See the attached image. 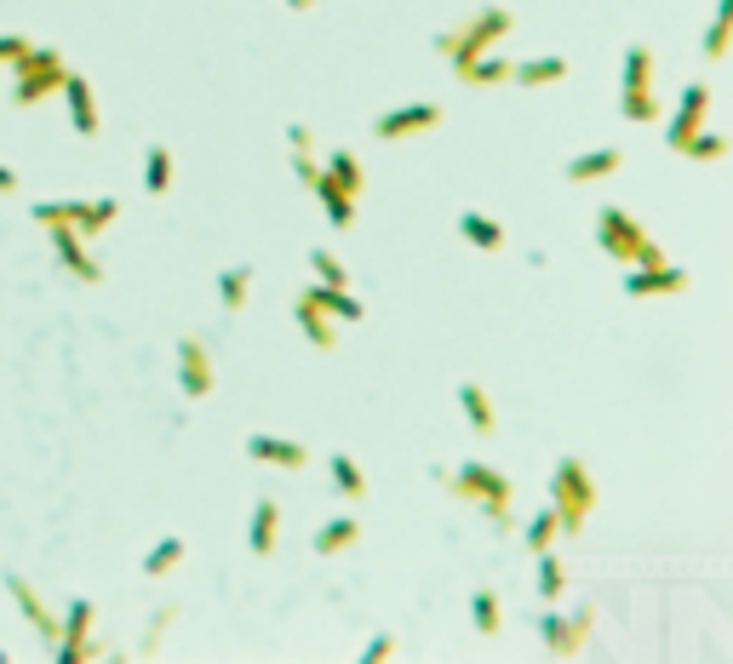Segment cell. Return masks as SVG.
Listing matches in <instances>:
<instances>
[{
    "label": "cell",
    "instance_id": "obj_1",
    "mask_svg": "<svg viewBox=\"0 0 733 664\" xmlns=\"http://www.w3.org/2000/svg\"><path fill=\"white\" fill-rule=\"evenodd\" d=\"M550 510L561 521V533H585V521L596 510V476L585 470V458H556L550 470Z\"/></svg>",
    "mask_w": 733,
    "mask_h": 664
},
{
    "label": "cell",
    "instance_id": "obj_2",
    "mask_svg": "<svg viewBox=\"0 0 733 664\" xmlns=\"http://www.w3.org/2000/svg\"><path fill=\"white\" fill-rule=\"evenodd\" d=\"M436 481L458 498H471V505H482L493 527H510V481L498 476L493 464L471 458V464H458V470H436Z\"/></svg>",
    "mask_w": 733,
    "mask_h": 664
},
{
    "label": "cell",
    "instance_id": "obj_3",
    "mask_svg": "<svg viewBox=\"0 0 733 664\" xmlns=\"http://www.w3.org/2000/svg\"><path fill=\"white\" fill-rule=\"evenodd\" d=\"M510 29H516V18H510V7H482L471 23H458V29H442V35H436V52L453 63V70H458V63H471V58H482V52H493L498 41H505L510 35Z\"/></svg>",
    "mask_w": 733,
    "mask_h": 664
},
{
    "label": "cell",
    "instance_id": "obj_4",
    "mask_svg": "<svg viewBox=\"0 0 733 664\" xmlns=\"http://www.w3.org/2000/svg\"><path fill=\"white\" fill-rule=\"evenodd\" d=\"M596 247H602L608 258H619V263H630V270H637V263H659L664 258V247L624 207H602V212H596Z\"/></svg>",
    "mask_w": 733,
    "mask_h": 664
},
{
    "label": "cell",
    "instance_id": "obj_5",
    "mask_svg": "<svg viewBox=\"0 0 733 664\" xmlns=\"http://www.w3.org/2000/svg\"><path fill=\"white\" fill-rule=\"evenodd\" d=\"M63 75H70V63H63L58 46H29V52L12 63V104H18V110L41 104L47 92L63 86Z\"/></svg>",
    "mask_w": 733,
    "mask_h": 664
},
{
    "label": "cell",
    "instance_id": "obj_6",
    "mask_svg": "<svg viewBox=\"0 0 733 664\" xmlns=\"http://www.w3.org/2000/svg\"><path fill=\"white\" fill-rule=\"evenodd\" d=\"M619 110H624V121H637V126L659 115V97H653V52L642 41L624 46V92H619Z\"/></svg>",
    "mask_w": 733,
    "mask_h": 664
},
{
    "label": "cell",
    "instance_id": "obj_7",
    "mask_svg": "<svg viewBox=\"0 0 733 664\" xmlns=\"http://www.w3.org/2000/svg\"><path fill=\"white\" fill-rule=\"evenodd\" d=\"M121 218V201H41L35 207V224H70V229H81V236L92 241L97 229H110Z\"/></svg>",
    "mask_w": 733,
    "mask_h": 664
},
{
    "label": "cell",
    "instance_id": "obj_8",
    "mask_svg": "<svg viewBox=\"0 0 733 664\" xmlns=\"http://www.w3.org/2000/svg\"><path fill=\"white\" fill-rule=\"evenodd\" d=\"M596 630V608H579V613H545L539 619V642L561 658H574L585 647V636Z\"/></svg>",
    "mask_w": 733,
    "mask_h": 664
},
{
    "label": "cell",
    "instance_id": "obj_9",
    "mask_svg": "<svg viewBox=\"0 0 733 664\" xmlns=\"http://www.w3.org/2000/svg\"><path fill=\"white\" fill-rule=\"evenodd\" d=\"M52 229V247H58V263L70 270L75 281H86V287H97L104 281V263H97L92 252H86V236L81 229H70V224H47Z\"/></svg>",
    "mask_w": 733,
    "mask_h": 664
},
{
    "label": "cell",
    "instance_id": "obj_10",
    "mask_svg": "<svg viewBox=\"0 0 733 664\" xmlns=\"http://www.w3.org/2000/svg\"><path fill=\"white\" fill-rule=\"evenodd\" d=\"M0 584L12 590V602H18V613L29 619V630L41 636V647H52V642H58V613H52V608L41 602V595H35V584H29L23 573H0Z\"/></svg>",
    "mask_w": 733,
    "mask_h": 664
},
{
    "label": "cell",
    "instance_id": "obj_11",
    "mask_svg": "<svg viewBox=\"0 0 733 664\" xmlns=\"http://www.w3.org/2000/svg\"><path fill=\"white\" fill-rule=\"evenodd\" d=\"M213 350L202 339H184L178 344V390L189 395V402H202V395H213Z\"/></svg>",
    "mask_w": 733,
    "mask_h": 664
},
{
    "label": "cell",
    "instance_id": "obj_12",
    "mask_svg": "<svg viewBox=\"0 0 733 664\" xmlns=\"http://www.w3.org/2000/svg\"><path fill=\"white\" fill-rule=\"evenodd\" d=\"M705 110H711V86H705V81H693V86L682 92L677 115H671V132H664V144H671V155H682V144L693 138L699 126H705Z\"/></svg>",
    "mask_w": 733,
    "mask_h": 664
},
{
    "label": "cell",
    "instance_id": "obj_13",
    "mask_svg": "<svg viewBox=\"0 0 733 664\" xmlns=\"http://www.w3.org/2000/svg\"><path fill=\"white\" fill-rule=\"evenodd\" d=\"M688 287V270H677V263H637V270L624 276V292L630 298H664V292H682Z\"/></svg>",
    "mask_w": 733,
    "mask_h": 664
},
{
    "label": "cell",
    "instance_id": "obj_14",
    "mask_svg": "<svg viewBox=\"0 0 733 664\" xmlns=\"http://www.w3.org/2000/svg\"><path fill=\"white\" fill-rule=\"evenodd\" d=\"M430 126H442V104H402V110H390V115L373 121V132L384 144L407 138V132H430Z\"/></svg>",
    "mask_w": 733,
    "mask_h": 664
},
{
    "label": "cell",
    "instance_id": "obj_15",
    "mask_svg": "<svg viewBox=\"0 0 733 664\" xmlns=\"http://www.w3.org/2000/svg\"><path fill=\"white\" fill-rule=\"evenodd\" d=\"M247 458L281 464V470H304V464H310V447H304V442H287V436H247Z\"/></svg>",
    "mask_w": 733,
    "mask_h": 664
},
{
    "label": "cell",
    "instance_id": "obj_16",
    "mask_svg": "<svg viewBox=\"0 0 733 664\" xmlns=\"http://www.w3.org/2000/svg\"><path fill=\"white\" fill-rule=\"evenodd\" d=\"M58 92L70 97V121H75V132H81V138H97V126H104V121H97V97H92L86 75H75V70H70Z\"/></svg>",
    "mask_w": 733,
    "mask_h": 664
},
{
    "label": "cell",
    "instance_id": "obj_17",
    "mask_svg": "<svg viewBox=\"0 0 733 664\" xmlns=\"http://www.w3.org/2000/svg\"><path fill=\"white\" fill-rule=\"evenodd\" d=\"M298 298H310L316 310H327V315H339V321H361L366 315V304L361 298H350V287H327V281H310Z\"/></svg>",
    "mask_w": 733,
    "mask_h": 664
},
{
    "label": "cell",
    "instance_id": "obj_18",
    "mask_svg": "<svg viewBox=\"0 0 733 664\" xmlns=\"http://www.w3.org/2000/svg\"><path fill=\"white\" fill-rule=\"evenodd\" d=\"M310 189H316V201L327 207V224H332V229H350V224H355V195H350V189H339L327 173H316Z\"/></svg>",
    "mask_w": 733,
    "mask_h": 664
},
{
    "label": "cell",
    "instance_id": "obj_19",
    "mask_svg": "<svg viewBox=\"0 0 733 664\" xmlns=\"http://www.w3.org/2000/svg\"><path fill=\"white\" fill-rule=\"evenodd\" d=\"M292 321L304 326V339H310L321 355H327V350H339V332H332V315H327V310H316L310 298H292Z\"/></svg>",
    "mask_w": 733,
    "mask_h": 664
},
{
    "label": "cell",
    "instance_id": "obj_20",
    "mask_svg": "<svg viewBox=\"0 0 733 664\" xmlns=\"http://www.w3.org/2000/svg\"><path fill=\"white\" fill-rule=\"evenodd\" d=\"M276 539H281V510H276V498H258L252 505V556L264 561V556H276Z\"/></svg>",
    "mask_w": 733,
    "mask_h": 664
},
{
    "label": "cell",
    "instance_id": "obj_21",
    "mask_svg": "<svg viewBox=\"0 0 733 664\" xmlns=\"http://www.w3.org/2000/svg\"><path fill=\"white\" fill-rule=\"evenodd\" d=\"M453 75H458L464 86H505V81H510V58L482 52V58H471V63H458Z\"/></svg>",
    "mask_w": 733,
    "mask_h": 664
},
{
    "label": "cell",
    "instance_id": "obj_22",
    "mask_svg": "<svg viewBox=\"0 0 733 664\" xmlns=\"http://www.w3.org/2000/svg\"><path fill=\"white\" fill-rule=\"evenodd\" d=\"M619 166H624V155H619V149H590V155H579V160L561 166V178H568V184H590V178L619 173Z\"/></svg>",
    "mask_w": 733,
    "mask_h": 664
},
{
    "label": "cell",
    "instance_id": "obj_23",
    "mask_svg": "<svg viewBox=\"0 0 733 664\" xmlns=\"http://www.w3.org/2000/svg\"><path fill=\"white\" fill-rule=\"evenodd\" d=\"M561 75H568V58H527V63H510V81L516 86H556Z\"/></svg>",
    "mask_w": 733,
    "mask_h": 664
},
{
    "label": "cell",
    "instance_id": "obj_24",
    "mask_svg": "<svg viewBox=\"0 0 733 664\" xmlns=\"http://www.w3.org/2000/svg\"><path fill=\"white\" fill-rule=\"evenodd\" d=\"M458 236L471 241L476 252H505V224H493L482 212H458Z\"/></svg>",
    "mask_w": 733,
    "mask_h": 664
},
{
    "label": "cell",
    "instance_id": "obj_25",
    "mask_svg": "<svg viewBox=\"0 0 733 664\" xmlns=\"http://www.w3.org/2000/svg\"><path fill=\"white\" fill-rule=\"evenodd\" d=\"M321 173H327L332 184H339V189H350V195H361V189H366V166L355 160V149H332Z\"/></svg>",
    "mask_w": 733,
    "mask_h": 664
},
{
    "label": "cell",
    "instance_id": "obj_26",
    "mask_svg": "<svg viewBox=\"0 0 733 664\" xmlns=\"http://www.w3.org/2000/svg\"><path fill=\"white\" fill-rule=\"evenodd\" d=\"M458 407H464V418H471V429L476 436H493V402H487V390L482 384H458Z\"/></svg>",
    "mask_w": 733,
    "mask_h": 664
},
{
    "label": "cell",
    "instance_id": "obj_27",
    "mask_svg": "<svg viewBox=\"0 0 733 664\" xmlns=\"http://www.w3.org/2000/svg\"><path fill=\"white\" fill-rule=\"evenodd\" d=\"M361 539V521L355 516H332L321 533H316V556H339V550H350Z\"/></svg>",
    "mask_w": 733,
    "mask_h": 664
},
{
    "label": "cell",
    "instance_id": "obj_28",
    "mask_svg": "<svg viewBox=\"0 0 733 664\" xmlns=\"http://www.w3.org/2000/svg\"><path fill=\"white\" fill-rule=\"evenodd\" d=\"M327 470H332V481H339V492L350 498V505H361V498H366V476H361V464H355L350 453H332V458H327Z\"/></svg>",
    "mask_w": 733,
    "mask_h": 664
},
{
    "label": "cell",
    "instance_id": "obj_29",
    "mask_svg": "<svg viewBox=\"0 0 733 664\" xmlns=\"http://www.w3.org/2000/svg\"><path fill=\"white\" fill-rule=\"evenodd\" d=\"M144 189L149 195L173 189V149H166V144H149V155H144Z\"/></svg>",
    "mask_w": 733,
    "mask_h": 664
},
{
    "label": "cell",
    "instance_id": "obj_30",
    "mask_svg": "<svg viewBox=\"0 0 733 664\" xmlns=\"http://www.w3.org/2000/svg\"><path fill=\"white\" fill-rule=\"evenodd\" d=\"M247 292H252V263H236V270H224V276H218V298H224V310H229V315L247 304Z\"/></svg>",
    "mask_w": 733,
    "mask_h": 664
},
{
    "label": "cell",
    "instance_id": "obj_31",
    "mask_svg": "<svg viewBox=\"0 0 733 664\" xmlns=\"http://www.w3.org/2000/svg\"><path fill=\"white\" fill-rule=\"evenodd\" d=\"M173 568H184V539H178V533H173V539H161V544L144 556V573H149V579H166Z\"/></svg>",
    "mask_w": 733,
    "mask_h": 664
},
{
    "label": "cell",
    "instance_id": "obj_32",
    "mask_svg": "<svg viewBox=\"0 0 733 664\" xmlns=\"http://www.w3.org/2000/svg\"><path fill=\"white\" fill-rule=\"evenodd\" d=\"M556 539H561V521H556V510L545 505L539 516H533V521H527V550H533V556H539V550H550Z\"/></svg>",
    "mask_w": 733,
    "mask_h": 664
},
{
    "label": "cell",
    "instance_id": "obj_33",
    "mask_svg": "<svg viewBox=\"0 0 733 664\" xmlns=\"http://www.w3.org/2000/svg\"><path fill=\"white\" fill-rule=\"evenodd\" d=\"M727 29H733V0H716V18H711V35H705V58L711 63L727 52Z\"/></svg>",
    "mask_w": 733,
    "mask_h": 664
},
{
    "label": "cell",
    "instance_id": "obj_34",
    "mask_svg": "<svg viewBox=\"0 0 733 664\" xmlns=\"http://www.w3.org/2000/svg\"><path fill=\"white\" fill-rule=\"evenodd\" d=\"M471 619H476L482 636H498V624H505V619H498V595L493 590H476L471 595Z\"/></svg>",
    "mask_w": 733,
    "mask_h": 664
},
{
    "label": "cell",
    "instance_id": "obj_35",
    "mask_svg": "<svg viewBox=\"0 0 733 664\" xmlns=\"http://www.w3.org/2000/svg\"><path fill=\"white\" fill-rule=\"evenodd\" d=\"M682 155L688 160H722L727 155V138H722V132H693V138L682 144Z\"/></svg>",
    "mask_w": 733,
    "mask_h": 664
},
{
    "label": "cell",
    "instance_id": "obj_36",
    "mask_svg": "<svg viewBox=\"0 0 733 664\" xmlns=\"http://www.w3.org/2000/svg\"><path fill=\"white\" fill-rule=\"evenodd\" d=\"M561 590H568V573H561V561H556L550 550H539V595H545V602H556Z\"/></svg>",
    "mask_w": 733,
    "mask_h": 664
},
{
    "label": "cell",
    "instance_id": "obj_37",
    "mask_svg": "<svg viewBox=\"0 0 733 664\" xmlns=\"http://www.w3.org/2000/svg\"><path fill=\"white\" fill-rule=\"evenodd\" d=\"M310 276H316V281H327V287H350L344 263L332 258V252H310Z\"/></svg>",
    "mask_w": 733,
    "mask_h": 664
},
{
    "label": "cell",
    "instance_id": "obj_38",
    "mask_svg": "<svg viewBox=\"0 0 733 664\" xmlns=\"http://www.w3.org/2000/svg\"><path fill=\"white\" fill-rule=\"evenodd\" d=\"M173 619H178V608H173V602H161V608H155V619H149V636H144V647H138V653H155V647H161V636H166V624H173Z\"/></svg>",
    "mask_w": 733,
    "mask_h": 664
},
{
    "label": "cell",
    "instance_id": "obj_39",
    "mask_svg": "<svg viewBox=\"0 0 733 664\" xmlns=\"http://www.w3.org/2000/svg\"><path fill=\"white\" fill-rule=\"evenodd\" d=\"M29 52V41L23 35H0V70H12V63Z\"/></svg>",
    "mask_w": 733,
    "mask_h": 664
},
{
    "label": "cell",
    "instance_id": "obj_40",
    "mask_svg": "<svg viewBox=\"0 0 733 664\" xmlns=\"http://www.w3.org/2000/svg\"><path fill=\"white\" fill-rule=\"evenodd\" d=\"M390 653H395V636H373V642L361 647V664H379V658H390Z\"/></svg>",
    "mask_w": 733,
    "mask_h": 664
},
{
    "label": "cell",
    "instance_id": "obj_41",
    "mask_svg": "<svg viewBox=\"0 0 733 664\" xmlns=\"http://www.w3.org/2000/svg\"><path fill=\"white\" fill-rule=\"evenodd\" d=\"M287 144H292V155H316V138H310V126H287Z\"/></svg>",
    "mask_w": 733,
    "mask_h": 664
},
{
    "label": "cell",
    "instance_id": "obj_42",
    "mask_svg": "<svg viewBox=\"0 0 733 664\" xmlns=\"http://www.w3.org/2000/svg\"><path fill=\"white\" fill-rule=\"evenodd\" d=\"M18 189V173H12V166H0V195H12Z\"/></svg>",
    "mask_w": 733,
    "mask_h": 664
},
{
    "label": "cell",
    "instance_id": "obj_43",
    "mask_svg": "<svg viewBox=\"0 0 733 664\" xmlns=\"http://www.w3.org/2000/svg\"><path fill=\"white\" fill-rule=\"evenodd\" d=\"M287 7H292V12H310V7H316V0H287Z\"/></svg>",
    "mask_w": 733,
    "mask_h": 664
}]
</instances>
